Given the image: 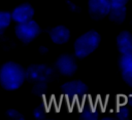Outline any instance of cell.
I'll list each match as a JSON object with an SVG mask.
<instances>
[{
	"mask_svg": "<svg viewBox=\"0 0 132 120\" xmlns=\"http://www.w3.org/2000/svg\"><path fill=\"white\" fill-rule=\"evenodd\" d=\"M26 80L25 69L18 63L9 61L0 68V85L3 89L13 91L19 89Z\"/></svg>",
	"mask_w": 132,
	"mask_h": 120,
	"instance_id": "1",
	"label": "cell"
},
{
	"mask_svg": "<svg viewBox=\"0 0 132 120\" xmlns=\"http://www.w3.org/2000/svg\"><path fill=\"white\" fill-rule=\"evenodd\" d=\"M101 43V35L96 30H88L80 34L73 42V55L75 58L84 59L93 54Z\"/></svg>",
	"mask_w": 132,
	"mask_h": 120,
	"instance_id": "2",
	"label": "cell"
},
{
	"mask_svg": "<svg viewBox=\"0 0 132 120\" xmlns=\"http://www.w3.org/2000/svg\"><path fill=\"white\" fill-rule=\"evenodd\" d=\"M14 33L16 38L23 43L33 42L41 33V28L39 24L33 18L21 24H16L14 28Z\"/></svg>",
	"mask_w": 132,
	"mask_h": 120,
	"instance_id": "3",
	"label": "cell"
},
{
	"mask_svg": "<svg viewBox=\"0 0 132 120\" xmlns=\"http://www.w3.org/2000/svg\"><path fill=\"white\" fill-rule=\"evenodd\" d=\"M26 79L34 83H47L54 76L53 68L43 64H33L26 70Z\"/></svg>",
	"mask_w": 132,
	"mask_h": 120,
	"instance_id": "4",
	"label": "cell"
},
{
	"mask_svg": "<svg viewBox=\"0 0 132 120\" xmlns=\"http://www.w3.org/2000/svg\"><path fill=\"white\" fill-rule=\"evenodd\" d=\"M56 71L64 77H72L77 71V63L74 55L63 53L55 62Z\"/></svg>",
	"mask_w": 132,
	"mask_h": 120,
	"instance_id": "5",
	"label": "cell"
},
{
	"mask_svg": "<svg viewBox=\"0 0 132 120\" xmlns=\"http://www.w3.org/2000/svg\"><path fill=\"white\" fill-rule=\"evenodd\" d=\"M87 7L91 17L95 19L106 17L111 8L108 0H88Z\"/></svg>",
	"mask_w": 132,
	"mask_h": 120,
	"instance_id": "6",
	"label": "cell"
},
{
	"mask_svg": "<svg viewBox=\"0 0 132 120\" xmlns=\"http://www.w3.org/2000/svg\"><path fill=\"white\" fill-rule=\"evenodd\" d=\"M34 13H35L34 7L30 3L25 2L15 6L10 12V15H11L12 22H14L15 24H21V23L32 19L34 16Z\"/></svg>",
	"mask_w": 132,
	"mask_h": 120,
	"instance_id": "7",
	"label": "cell"
},
{
	"mask_svg": "<svg viewBox=\"0 0 132 120\" xmlns=\"http://www.w3.org/2000/svg\"><path fill=\"white\" fill-rule=\"evenodd\" d=\"M50 40L56 45H63L69 42L71 38V32L68 27L64 25H57L53 27L48 32Z\"/></svg>",
	"mask_w": 132,
	"mask_h": 120,
	"instance_id": "8",
	"label": "cell"
},
{
	"mask_svg": "<svg viewBox=\"0 0 132 120\" xmlns=\"http://www.w3.org/2000/svg\"><path fill=\"white\" fill-rule=\"evenodd\" d=\"M61 91L66 96H69V95L78 96L81 94H86V92L88 91V85L81 80L73 79L63 83L61 85Z\"/></svg>",
	"mask_w": 132,
	"mask_h": 120,
	"instance_id": "9",
	"label": "cell"
},
{
	"mask_svg": "<svg viewBox=\"0 0 132 120\" xmlns=\"http://www.w3.org/2000/svg\"><path fill=\"white\" fill-rule=\"evenodd\" d=\"M116 46L120 54L132 53V33L124 30L116 37Z\"/></svg>",
	"mask_w": 132,
	"mask_h": 120,
	"instance_id": "10",
	"label": "cell"
},
{
	"mask_svg": "<svg viewBox=\"0 0 132 120\" xmlns=\"http://www.w3.org/2000/svg\"><path fill=\"white\" fill-rule=\"evenodd\" d=\"M107 16L114 24H123L127 17V7L124 6V7L110 8V11Z\"/></svg>",
	"mask_w": 132,
	"mask_h": 120,
	"instance_id": "11",
	"label": "cell"
},
{
	"mask_svg": "<svg viewBox=\"0 0 132 120\" xmlns=\"http://www.w3.org/2000/svg\"><path fill=\"white\" fill-rule=\"evenodd\" d=\"M11 15L9 11L0 10V33L4 32L11 24Z\"/></svg>",
	"mask_w": 132,
	"mask_h": 120,
	"instance_id": "12",
	"label": "cell"
},
{
	"mask_svg": "<svg viewBox=\"0 0 132 120\" xmlns=\"http://www.w3.org/2000/svg\"><path fill=\"white\" fill-rule=\"evenodd\" d=\"M6 116L12 120H24V115L16 109H8L6 111Z\"/></svg>",
	"mask_w": 132,
	"mask_h": 120,
	"instance_id": "13",
	"label": "cell"
},
{
	"mask_svg": "<svg viewBox=\"0 0 132 120\" xmlns=\"http://www.w3.org/2000/svg\"><path fill=\"white\" fill-rule=\"evenodd\" d=\"M96 116H97L96 111L94 109H92V108H86V109H84L81 111V117H84L85 119H88V120L94 119Z\"/></svg>",
	"mask_w": 132,
	"mask_h": 120,
	"instance_id": "14",
	"label": "cell"
},
{
	"mask_svg": "<svg viewBox=\"0 0 132 120\" xmlns=\"http://www.w3.org/2000/svg\"><path fill=\"white\" fill-rule=\"evenodd\" d=\"M46 88H47L46 83H35L33 91L37 94H44V92L46 91Z\"/></svg>",
	"mask_w": 132,
	"mask_h": 120,
	"instance_id": "15",
	"label": "cell"
},
{
	"mask_svg": "<svg viewBox=\"0 0 132 120\" xmlns=\"http://www.w3.org/2000/svg\"><path fill=\"white\" fill-rule=\"evenodd\" d=\"M110 7L111 8H117V7H124L128 4L129 0H108Z\"/></svg>",
	"mask_w": 132,
	"mask_h": 120,
	"instance_id": "16",
	"label": "cell"
},
{
	"mask_svg": "<svg viewBox=\"0 0 132 120\" xmlns=\"http://www.w3.org/2000/svg\"><path fill=\"white\" fill-rule=\"evenodd\" d=\"M117 116L120 118V119H127L129 118V110L124 108V109H118L117 111Z\"/></svg>",
	"mask_w": 132,
	"mask_h": 120,
	"instance_id": "17",
	"label": "cell"
},
{
	"mask_svg": "<svg viewBox=\"0 0 132 120\" xmlns=\"http://www.w3.org/2000/svg\"><path fill=\"white\" fill-rule=\"evenodd\" d=\"M33 117L36 120H40L44 117V110L42 108H35L33 110Z\"/></svg>",
	"mask_w": 132,
	"mask_h": 120,
	"instance_id": "18",
	"label": "cell"
},
{
	"mask_svg": "<svg viewBox=\"0 0 132 120\" xmlns=\"http://www.w3.org/2000/svg\"><path fill=\"white\" fill-rule=\"evenodd\" d=\"M123 80H124V82L130 87V88H132V73L131 74H129L128 76H126V77H124L123 78Z\"/></svg>",
	"mask_w": 132,
	"mask_h": 120,
	"instance_id": "19",
	"label": "cell"
},
{
	"mask_svg": "<svg viewBox=\"0 0 132 120\" xmlns=\"http://www.w3.org/2000/svg\"><path fill=\"white\" fill-rule=\"evenodd\" d=\"M39 51L41 52V54H45V53L48 51V49H47L45 46H41V47L39 48Z\"/></svg>",
	"mask_w": 132,
	"mask_h": 120,
	"instance_id": "20",
	"label": "cell"
}]
</instances>
